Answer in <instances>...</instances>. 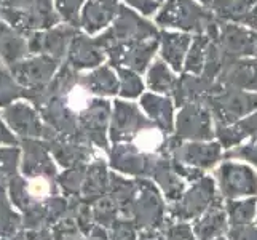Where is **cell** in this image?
I'll return each instance as SVG.
<instances>
[{
    "label": "cell",
    "mask_w": 257,
    "mask_h": 240,
    "mask_svg": "<svg viewBox=\"0 0 257 240\" xmlns=\"http://www.w3.org/2000/svg\"><path fill=\"white\" fill-rule=\"evenodd\" d=\"M216 96L211 103L214 106L216 112L225 120H233L240 115L257 109V93H247L240 88L222 87L216 84V88L212 90Z\"/></svg>",
    "instance_id": "cell-1"
},
{
    "label": "cell",
    "mask_w": 257,
    "mask_h": 240,
    "mask_svg": "<svg viewBox=\"0 0 257 240\" xmlns=\"http://www.w3.org/2000/svg\"><path fill=\"white\" fill-rule=\"evenodd\" d=\"M217 77L222 87L257 90V58H227Z\"/></svg>",
    "instance_id": "cell-2"
},
{
    "label": "cell",
    "mask_w": 257,
    "mask_h": 240,
    "mask_svg": "<svg viewBox=\"0 0 257 240\" xmlns=\"http://www.w3.org/2000/svg\"><path fill=\"white\" fill-rule=\"evenodd\" d=\"M216 43L225 58H249L255 55L257 34L235 24H224Z\"/></svg>",
    "instance_id": "cell-3"
},
{
    "label": "cell",
    "mask_w": 257,
    "mask_h": 240,
    "mask_svg": "<svg viewBox=\"0 0 257 240\" xmlns=\"http://www.w3.org/2000/svg\"><path fill=\"white\" fill-rule=\"evenodd\" d=\"M257 5V0H216L212 8L219 20L230 23H243Z\"/></svg>",
    "instance_id": "cell-4"
},
{
    "label": "cell",
    "mask_w": 257,
    "mask_h": 240,
    "mask_svg": "<svg viewBox=\"0 0 257 240\" xmlns=\"http://www.w3.org/2000/svg\"><path fill=\"white\" fill-rule=\"evenodd\" d=\"M225 55L220 51L219 45L214 42L212 45H209L208 48V63H206V77L208 80L214 78L216 75H219L220 69H222L224 63H225Z\"/></svg>",
    "instance_id": "cell-5"
},
{
    "label": "cell",
    "mask_w": 257,
    "mask_h": 240,
    "mask_svg": "<svg viewBox=\"0 0 257 240\" xmlns=\"http://www.w3.org/2000/svg\"><path fill=\"white\" fill-rule=\"evenodd\" d=\"M88 100H90V96H88L86 90H83L82 87H75L74 90H70V93L67 95V106L72 111L80 112L88 106Z\"/></svg>",
    "instance_id": "cell-6"
},
{
    "label": "cell",
    "mask_w": 257,
    "mask_h": 240,
    "mask_svg": "<svg viewBox=\"0 0 257 240\" xmlns=\"http://www.w3.org/2000/svg\"><path fill=\"white\" fill-rule=\"evenodd\" d=\"M160 133L155 130H146L141 131L138 138H136V144L141 149H155L158 144H160Z\"/></svg>",
    "instance_id": "cell-7"
},
{
    "label": "cell",
    "mask_w": 257,
    "mask_h": 240,
    "mask_svg": "<svg viewBox=\"0 0 257 240\" xmlns=\"http://www.w3.org/2000/svg\"><path fill=\"white\" fill-rule=\"evenodd\" d=\"M206 47V39H200L197 42V45H195L193 51H192V56H190V61H189V67L193 69V70H200L201 67V63H203V50Z\"/></svg>",
    "instance_id": "cell-8"
},
{
    "label": "cell",
    "mask_w": 257,
    "mask_h": 240,
    "mask_svg": "<svg viewBox=\"0 0 257 240\" xmlns=\"http://www.w3.org/2000/svg\"><path fill=\"white\" fill-rule=\"evenodd\" d=\"M244 24H247V26H251L252 29H255L257 31V5L252 8L251 10V13H249V16L246 18V21H244Z\"/></svg>",
    "instance_id": "cell-9"
},
{
    "label": "cell",
    "mask_w": 257,
    "mask_h": 240,
    "mask_svg": "<svg viewBox=\"0 0 257 240\" xmlns=\"http://www.w3.org/2000/svg\"><path fill=\"white\" fill-rule=\"evenodd\" d=\"M255 58H257V47H255Z\"/></svg>",
    "instance_id": "cell-10"
},
{
    "label": "cell",
    "mask_w": 257,
    "mask_h": 240,
    "mask_svg": "<svg viewBox=\"0 0 257 240\" xmlns=\"http://www.w3.org/2000/svg\"><path fill=\"white\" fill-rule=\"evenodd\" d=\"M203 2H208V0H203Z\"/></svg>",
    "instance_id": "cell-11"
}]
</instances>
